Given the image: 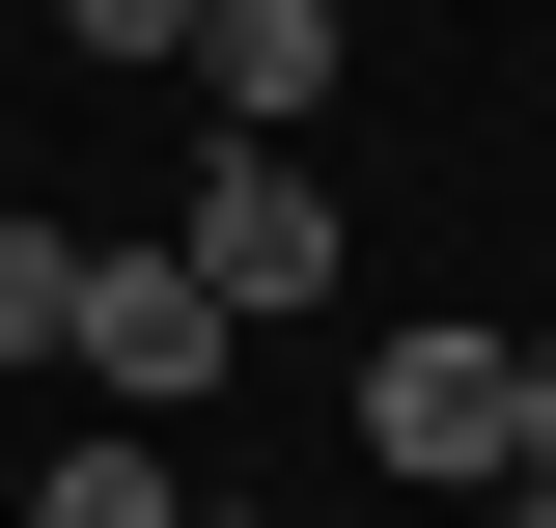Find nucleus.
<instances>
[{"mask_svg":"<svg viewBox=\"0 0 556 528\" xmlns=\"http://www.w3.org/2000/svg\"><path fill=\"white\" fill-rule=\"evenodd\" d=\"M362 445L473 501V473H501V334H390V362H362Z\"/></svg>","mask_w":556,"mask_h":528,"instance_id":"obj_3","label":"nucleus"},{"mask_svg":"<svg viewBox=\"0 0 556 528\" xmlns=\"http://www.w3.org/2000/svg\"><path fill=\"white\" fill-rule=\"evenodd\" d=\"M56 334H84V251H56V223H0V362H56Z\"/></svg>","mask_w":556,"mask_h":528,"instance_id":"obj_6","label":"nucleus"},{"mask_svg":"<svg viewBox=\"0 0 556 528\" xmlns=\"http://www.w3.org/2000/svg\"><path fill=\"white\" fill-rule=\"evenodd\" d=\"M28 528H195V501H167V445H56V501H28Z\"/></svg>","mask_w":556,"mask_h":528,"instance_id":"obj_5","label":"nucleus"},{"mask_svg":"<svg viewBox=\"0 0 556 528\" xmlns=\"http://www.w3.org/2000/svg\"><path fill=\"white\" fill-rule=\"evenodd\" d=\"M501 473H556V334L501 362ZM501 473H473V501H501Z\"/></svg>","mask_w":556,"mask_h":528,"instance_id":"obj_8","label":"nucleus"},{"mask_svg":"<svg viewBox=\"0 0 556 528\" xmlns=\"http://www.w3.org/2000/svg\"><path fill=\"white\" fill-rule=\"evenodd\" d=\"M56 28H84L112 84H167V56H195V0H56Z\"/></svg>","mask_w":556,"mask_h":528,"instance_id":"obj_7","label":"nucleus"},{"mask_svg":"<svg viewBox=\"0 0 556 528\" xmlns=\"http://www.w3.org/2000/svg\"><path fill=\"white\" fill-rule=\"evenodd\" d=\"M112 417H195V390H251V334L195 306V251H84V334H56Z\"/></svg>","mask_w":556,"mask_h":528,"instance_id":"obj_2","label":"nucleus"},{"mask_svg":"<svg viewBox=\"0 0 556 528\" xmlns=\"http://www.w3.org/2000/svg\"><path fill=\"white\" fill-rule=\"evenodd\" d=\"M501 528H556V473H501Z\"/></svg>","mask_w":556,"mask_h":528,"instance_id":"obj_9","label":"nucleus"},{"mask_svg":"<svg viewBox=\"0 0 556 528\" xmlns=\"http://www.w3.org/2000/svg\"><path fill=\"white\" fill-rule=\"evenodd\" d=\"M334 56H362L334 0H195V56H167V84H223V139H278V112H334Z\"/></svg>","mask_w":556,"mask_h":528,"instance_id":"obj_4","label":"nucleus"},{"mask_svg":"<svg viewBox=\"0 0 556 528\" xmlns=\"http://www.w3.org/2000/svg\"><path fill=\"white\" fill-rule=\"evenodd\" d=\"M167 251H195V306L251 334V362H278L306 306H334V196H306L278 139H195V223H167Z\"/></svg>","mask_w":556,"mask_h":528,"instance_id":"obj_1","label":"nucleus"},{"mask_svg":"<svg viewBox=\"0 0 556 528\" xmlns=\"http://www.w3.org/2000/svg\"><path fill=\"white\" fill-rule=\"evenodd\" d=\"M195 528H223V501H195Z\"/></svg>","mask_w":556,"mask_h":528,"instance_id":"obj_10","label":"nucleus"}]
</instances>
